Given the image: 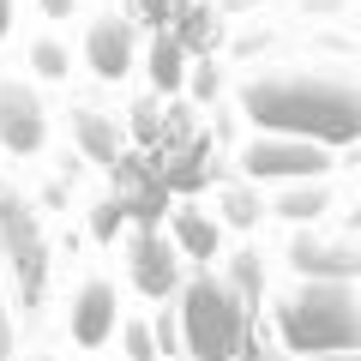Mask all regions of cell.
I'll return each instance as SVG.
<instances>
[{"mask_svg":"<svg viewBox=\"0 0 361 361\" xmlns=\"http://www.w3.org/2000/svg\"><path fill=\"white\" fill-rule=\"evenodd\" d=\"M235 103L253 133L307 139L331 157L361 139V78L349 61H265L235 85Z\"/></svg>","mask_w":361,"mask_h":361,"instance_id":"cell-1","label":"cell"},{"mask_svg":"<svg viewBox=\"0 0 361 361\" xmlns=\"http://www.w3.org/2000/svg\"><path fill=\"white\" fill-rule=\"evenodd\" d=\"M277 343L295 361L307 355H361V295L355 283H289L271 295Z\"/></svg>","mask_w":361,"mask_h":361,"instance_id":"cell-2","label":"cell"},{"mask_svg":"<svg viewBox=\"0 0 361 361\" xmlns=\"http://www.w3.org/2000/svg\"><path fill=\"white\" fill-rule=\"evenodd\" d=\"M175 343L187 361H235L247 349V301L223 283L217 271H193L175 289Z\"/></svg>","mask_w":361,"mask_h":361,"instance_id":"cell-3","label":"cell"},{"mask_svg":"<svg viewBox=\"0 0 361 361\" xmlns=\"http://www.w3.org/2000/svg\"><path fill=\"white\" fill-rule=\"evenodd\" d=\"M0 265H6V283L25 307H42L54 277V247H49V223L42 205L18 187L13 175H0Z\"/></svg>","mask_w":361,"mask_h":361,"instance_id":"cell-4","label":"cell"},{"mask_svg":"<svg viewBox=\"0 0 361 361\" xmlns=\"http://www.w3.org/2000/svg\"><path fill=\"white\" fill-rule=\"evenodd\" d=\"M235 169H241L247 187L271 193V187H295V180H325V175H337V157L325 151V145H307V139L253 133V139H241V151H235Z\"/></svg>","mask_w":361,"mask_h":361,"instance_id":"cell-5","label":"cell"},{"mask_svg":"<svg viewBox=\"0 0 361 361\" xmlns=\"http://www.w3.org/2000/svg\"><path fill=\"white\" fill-rule=\"evenodd\" d=\"M54 139V115L37 78L0 73V157L6 163H37Z\"/></svg>","mask_w":361,"mask_h":361,"instance_id":"cell-6","label":"cell"},{"mask_svg":"<svg viewBox=\"0 0 361 361\" xmlns=\"http://www.w3.org/2000/svg\"><path fill=\"white\" fill-rule=\"evenodd\" d=\"M61 325H66V343L97 355V349L115 343L121 331V283L109 277L103 265H90L73 289H66V307H61Z\"/></svg>","mask_w":361,"mask_h":361,"instance_id":"cell-7","label":"cell"},{"mask_svg":"<svg viewBox=\"0 0 361 361\" xmlns=\"http://www.w3.org/2000/svg\"><path fill=\"white\" fill-rule=\"evenodd\" d=\"M283 259L295 271V283H355L361 277V241L343 223H313V229H289Z\"/></svg>","mask_w":361,"mask_h":361,"instance_id":"cell-8","label":"cell"},{"mask_svg":"<svg viewBox=\"0 0 361 361\" xmlns=\"http://www.w3.org/2000/svg\"><path fill=\"white\" fill-rule=\"evenodd\" d=\"M121 259H127V283L139 289L145 301H175L180 289V253L175 241H169V229H157V223H139V229L127 235V247H121Z\"/></svg>","mask_w":361,"mask_h":361,"instance_id":"cell-9","label":"cell"},{"mask_svg":"<svg viewBox=\"0 0 361 361\" xmlns=\"http://www.w3.org/2000/svg\"><path fill=\"white\" fill-rule=\"evenodd\" d=\"M85 66H90V78H103V85H121V78H133V66H139V49H145V37H139V25H133L127 13H97L85 25Z\"/></svg>","mask_w":361,"mask_h":361,"instance_id":"cell-10","label":"cell"},{"mask_svg":"<svg viewBox=\"0 0 361 361\" xmlns=\"http://www.w3.org/2000/svg\"><path fill=\"white\" fill-rule=\"evenodd\" d=\"M331 205H337V175L295 180V187H271V199H265V211L277 223H289V229H313V223H325Z\"/></svg>","mask_w":361,"mask_h":361,"instance_id":"cell-11","label":"cell"},{"mask_svg":"<svg viewBox=\"0 0 361 361\" xmlns=\"http://www.w3.org/2000/svg\"><path fill=\"white\" fill-rule=\"evenodd\" d=\"M169 241H175V253H180V265H199L205 271L211 259L223 253V223L211 217V205H175V217H169Z\"/></svg>","mask_w":361,"mask_h":361,"instance_id":"cell-12","label":"cell"},{"mask_svg":"<svg viewBox=\"0 0 361 361\" xmlns=\"http://www.w3.org/2000/svg\"><path fill=\"white\" fill-rule=\"evenodd\" d=\"M115 343H121V355H127V361H157V355H169V349H175V325H169V313H163V319L121 313Z\"/></svg>","mask_w":361,"mask_h":361,"instance_id":"cell-13","label":"cell"},{"mask_svg":"<svg viewBox=\"0 0 361 361\" xmlns=\"http://www.w3.org/2000/svg\"><path fill=\"white\" fill-rule=\"evenodd\" d=\"M73 139L90 163H115L121 157V121L103 109H73Z\"/></svg>","mask_w":361,"mask_h":361,"instance_id":"cell-14","label":"cell"},{"mask_svg":"<svg viewBox=\"0 0 361 361\" xmlns=\"http://www.w3.org/2000/svg\"><path fill=\"white\" fill-rule=\"evenodd\" d=\"M211 217L223 223V235H241V229H253V223L265 217V193H259V187H247V180H235V187H223V193H217Z\"/></svg>","mask_w":361,"mask_h":361,"instance_id":"cell-15","label":"cell"},{"mask_svg":"<svg viewBox=\"0 0 361 361\" xmlns=\"http://www.w3.org/2000/svg\"><path fill=\"white\" fill-rule=\"evenodd\" d=\"M25 78H37V85H61V78H73V49H66L61 37H37L25 49Z\"/></svg>","mask_w":361,"mask_h":361,"instance_id":"cell-16","label":"cell"},{"mask_svg":"<svg viewBox=\"0 0 361 361\" xmlns=\"http://www.w3.org/2000/svg\"><path fill=\"white\" fill-rule=\"evenodd\" d=\"M180 73H187V54H180V42H157V61H151V78L157 90H180Z\"/></svg>","mask_w":361,"mask_h":361,"instance_id":"cell-17","label":"cell"},{"mask_svg":"<svg viewBox=\"0 0 361 361\" xmlns=\"http://www.w3.org/2000/svg\"><path fill=\"white\" fill-rule=\"evenodd\" d=\"M42 6V18H49V25H66V18H78V6H85V0H37Z\"/></svg>","mask_w":361,"mask_h":361,"instance_id":"cell-18","label":"cell"},{"mask_svg":"<svg viewBox=\"0 0 361 361\" xmlns=\"http://www.w3.org/2000/svg\"><path fill=\"white\" fill-rule=\"evenodd\" d=\"M13 30H18V0H0V49L13 42Z\"/></svg>","mask_w":361,"mask_h":361,"instance_id":"cell-19","label":"cell"},{"mask_svg":"<svg viewBox=\"0 0 361 361\" xmlns=\"http://www.w3.org/2000/svg\"><path fill=\"white\" fill-rule=\"evenodd\" d=\"M0 361H13V319H6V295H0Z\"/></svg>","mask_w":361,"mask_h":361,"instance_id":"cell-20","label":"cell"},{"mask_svg":"<svg viewBox=\"0 0 361 361\" xmlns=\"http://www.w3.org/2000/svg\"><path fill=\"white\" fill-rule=\"evenodd\" d=\"M25 361H66V355H54V349H30Z\"/></svg>","mask_w":361,"mask_h":361,"instance_id":"cell-21","label":"cell"},{"mask_svg":"<svg viewBox=\"0 0 361 361\" xmlns=\"http://www.w3.org/2000/svg\"><path fill=\"white\" fill-rule=\"evenodd\" d=\"M307 361H361V355H307Z\"/></svg>","mask_w":361,"mask_h":361,"instance_id":"cell-22","label":"cell"},{"mask_svg":"<svg viewBox=\"0 0 361 361\" xmlns=\"http://www.w3.org/2000/svg\"><path fill=\"white\" fill-rule=\"evenodd\" d=\"M235 361H253V355H235Z\"/></svg>","mask_w":361,"mask_h":361,"instance_id":"cell-23","label":"cell"}]
</instances>
